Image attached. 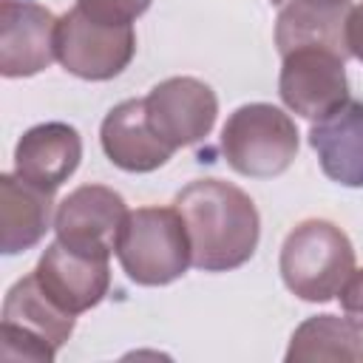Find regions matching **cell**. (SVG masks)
Segmentation results:
<instances>
[{
    "mask_svg": "<svg viewBox=\"0 0 363 363\" xmlns=\"http://www.w3.org/2000/svg\"><path fill=\"white\" fill-rule=\"evenodd\" d=\"M57 23L45 6L3 0L0 6V74L34 77L57 60Z\"/></svg>",
    "mask_w": 363,
    "mask_h": 363,
    "instance_id": "10",
    "label": "cell"
},
{
    "mask_svg": "<svg viewBox=\"0 0 363 363\" xmlns=\"http://www.w3.org/2000/svg\"><path fill=\"white\" fill-rule=\"evenodd\" d=\"M125 216H128L125 199L113 187L82 184L60 201L54 216V233L57 241H62L77 252L111 258Z\"/></svg>",
    "mask_w": 363,
    "mask_h": 363,
    "instance_id": "9",
    "label": "cell"
},
{
    "mask_svg": "<svg viewBox=\"0 0 363 363\" xmlns=\"http://www.w3.org/2000/svg\"><path fill=\"white\" fill-rule=\"evenodd\" d=\"M54 193L20 179L17 173L0 176V250L17 255L43 241L51 230Z\"/></svg>",
    "mask_w": 363,
    "mask_h": 363,
    "instance_id": "15",
    "label": "cell"
},
{
    "mask_svg": "<svg viewBox=\"0 0 363 363\" xmlns=\"http://www.w3.org/2000/svg\"><path fill=\"white\" fill-rule=\"evenodd\" d=\"M145 113L156 136L179 150L210 136L218 116V99L216 91L196 77H170L150 88Z\"/></svg>",
    "mask_w": 363,
    "mask_h": 363,
    "instance_id": "8",
    "label": "cell"
},
{
    "mask_svg": "<svg viewBox=\"0 0 363 363\" xmlns=\"http://www.w3.org/2000/svg\"><path fill=\"white\" fill-rule=\"evenodd\" d=\"M340 306L343 315L363 332V269H354L349 281L340 289Z\"/></svg>",
    "mask_w": 363,
    "mask_h": 363,
    "instance_id": "19",
    "label": "cell"
},
{
    "mask_svg": "<svg viewBox=\"0 0 363 363\" xmlns=\"http://www.w3.org/2000/svg\"><path fill=\"white\" fill-rule=\"evenodd\" d=\"M113 252L125 275L142 286L173 284L193 267L190 238L176 207L128 210Z\"/></svg>",
    "mask_w": 363,
    "mask_h": 363,
    "instance_id": "3",
    "label": "cell"
},
{
    "mask_svg": "<svg viewBox=\"0 0 363 363\" xmlns=\"http://www.w3.org/2000/svg\"><path fill=\"white\" fill-rule=\"evenodd\" d=\"M286 360H363V335L349 318L312 315L292 332Z\"/></svg>",
    "mask_w": 363,
    "mask_h": 363,
    "instance_id": "17",
    "label": "cell"
},
{
    "mask_svg": "<svg viewBox=\"0 0 363 363\" xmlns=\"http://www.w3.org/2000/svg\"><path fill=\"white\" fill-rule=\"evenodd\" d=\"M136 54L133 26H105L71 9L57 23V60L60 65L91 82L119 77Z\"/></svg>",
    "mask_w": 363,
    "mask_h": 363,
    "instance_id": "6",
    "label": "cell"
},
{
    "mask_svg": "<svg viewBox=\"0 0 363 363\" xmlns=\"http://www.w3.org/2000/svg\"><path fill=\"white\" fill-rule=\"evenodd\" d=\"M346 45H349V54L363 62V3L360 6H352V11H349V20H346Z\"/></svg>",
    "mask_w": 363,
    "mask_h": 363,
    "instance_id": "20",
    "label": "cell"
},
{
    "mask_svg": "<svg viewBox=\"0 0 363 363\" xmlns=\"http://www.w3.org/2000/svg\"><path fill=\"white\" fill-rule=\"evenodd\" d=\"M272 6L284 9V6H315V9H340V6H352L349 0H269Z\"/></svg>",
    "mask_w": 363,
    "mask_h": 363,
    "instance_id": "21",
    "label": "cell"
},
{
    "mask_svg": "<svg viewBox=\"0 0 363 363\" xmlns=\"http://www.w3.org/2000/svg\"><path fill=\"white\" fill-rule=\"evenodd\" d=\"M34 278L60 309L71 315H82L108 295L111 267L108 258L85 255L65 247L62 241H54L40 255L34 267Z\"/></svg>",
    "mask_w": 363,
    "mask_h": 363,
    "instance_id": "11",
    "label": "cell"
},
{
    "mask_svg": "<svg viewBox=\"0 0 363 363\" xmlns=\"http://www.w3.org/2000/svg\"><path fill=\"white\" fill-rule=\"evenodd\" d=\"M77 315L60 309L37 284L34 272L20 278L3 301V343L6 360H45L71 337Z\"/></svg>",
    "mask_w": 363,
    "mask_h": 363,
    "instance_id": "5",
    "label": "cell"
},
{
    "mask_svg": "<svg viewBox=\"0 0 363 363\" xmlns=\"http://www.w3.org/2000/svg\"><path fill=\"white\" fill-rule=\"evenodd\" d=\"M82 159L79 130L68 122H43L28 128L14 147V173L48 193L62 187Z\"/></svg>",
    "mask_w": 363,
    "mask_h": 363,
    "instance_id": "12",
    "label": "cell"
},
{
    "mask_svg": "<svg viewBox=\"0 0 363 363\" xmlns=\"http://www.w3.org/2000/svg\"><path fill=\"white\" fill-rule=\"evenodd\" d=\"M281 57L278 94L292 113L315 122L349 99L346 57L340 51L326 45H298Z\"/></svg>",
    "mask_w": 363,
    "mask_h": 363,
    "instance_id": "7",
    "label": "cell"
},
{
    "mask_svg": "<svg viewBox=\"0 0 363 363\" xmlns=\"http://www.w3.org/2000/svg\"><path fill=\"white\" fill-rule=\"evenodd\" d=\"M153 0H77V9L105 26H133Z\"/></svg>",
    "mask_w": 363,
    "mask_h": 363,
    "instance_id": "18",
    "label": "cell"
},
{
    "mask_svg": "<svg viewBox=\"0 0 363 363\" xmlns=\"http://www.w3.org/2000/svg\"><path fill=\"white\" fill-rule=\"evenodd\" d=\"M99 142L105 156L128 173L159 170L176 150L164 145L147 122L145 99H125L113 105L99 128Z\"/></svg>",
    "mask_w": 363,
    "mask_h": 363,
    "instance_id": "13",
    "label": "cell"
},
{
    "mask_svg": "<svg viewBox=\"0 0 363 363\" xmlns=\"http://www.w3.org/2000/svg\"><path fill=\"white\" fill-rule=\"evenodd\" d=\"M309 145L326 179L343 187H363V102L346 99L332 113L315 119Z\"/></svg>",
    "mask_w": 363,
    "mask_h": 363,
    "instance_id": "14",
    "label": "cell"
},
{
    "mask_svg": "<svg viewBox=\"0 0 363 363\" xmlns=\"http://www.w3.org/2000/svg\"><path fill=\"white\" fill-rule=\"evenodd\" d=\"M352 6L340 9H315V6H284L278 9L275 20V45L281 54L298 48V45H326L349 54L346 45V20Z\"/></svg>",
    "mask_w": 363,
    "mask_h": 363,
    "instance_id": "16",
    "label": "cell"
},
{
    "mask_svg": "<svg viewBox=\"0 0 363 363\" xmlns=\"http://www.w3.org/2000/svg\"><path fill=\"white\" fill-rule=\"evenodd\" d=\"M278 267L292 295L309 303H326L340 295L354 272V247L337 224L306 218L284 238Z\"/></svg>",
    "mask_w": 363,
    "mask_h": 363,
    "instance_id": "2",
    "label": "cell"
},
{
    "mask_svg": "<svg viewBox=\"0 0 363 363\" xmlns=\"http://www.w3.org/2000/svg\"><path fill=\"white\" fill-rule=\"evenodd\" d=\"M187 238L190 261L201 272H227L255 255L261 218L255 201L221 179H196L173 201Z\"/></svg>",
    "mask_w": 363,
    "mask_h": 363,
    "instance_id": "1",
    "label": "cell"
},
{
    "mask_svg": "<svg viewBox=\"0 0 363 363\" xmlns=\"http://www.w3.org/2000/svg\"><path fill=\"white\" fill-rule=\"evenodd\" d=\"M298 128L289 113L269 102L235 108L221 128V153L227 164L250 179L281 176L298 156Z\"/></svg>",
    "mask_w": 363,
    "mask_h": 363,
    "instance_id": "4",
    "label": "cell"
}]
</instances>
